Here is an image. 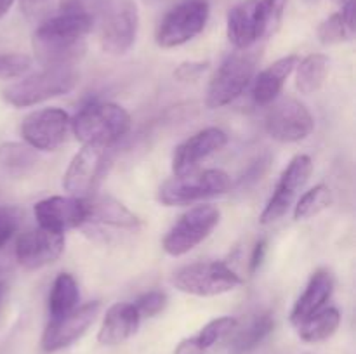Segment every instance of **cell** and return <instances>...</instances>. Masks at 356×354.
Returning a JSON list of instances; mask_svg holds the SVG:
<instances>
[{"mask_svg": "<svg viewBox=\"0 0 356 354\" xmlns=\"http://www.w3.org/2000/svg\"><path fill=\"white\" fill-rule=\"evenodd\" d=\"M96 19L82 14L59 12L35 30L33 51L45 68L73 66L86 54V37Z\"/></svg>", "mask_w": 356, "mask_h": 354, "instance_id": "obj_1", "label": "cell"}, {"mask_svg": "<svg viewBox=\"0 0 356 354\" xmlns=\"http://www.w3.org/2000/svg\"><path fill=\"white\" fill-rule=\"evenodd\" d=\"M131 128V115L115 103H90L72 120V130L83 144L110 148Z\"/></svg>", "mask_w": 356, "mask_h": 354, "instance_id": "obj_2", "label": "cell"}, {"mask_svg": "<svg viewBox=\"0 0 356 354\" xmlns=\"http://www.w3.org/2000/svg\"><path fill=\"white\" fill-rule=\"evenodd\" d=\"M79 83V73L73 66H52L33 73L2 90V97L14 108L35 106L38 103L65 96Z\"/></svg>", "mask_w": 356, "mask_h": 354, "instance_id": "obj_3", "label": "cell"}, {"mask_svg": "<svg viewBox=\"0 0 356 354\" xmlns=\"http://www.w3.org/2000/svg\"><path fill=\"white\" fill-rule=\"evenodd\" d=\"M256 65L257 54L249 52V49L229 54L209 83L207 99H205L207 106L216 110L242 96L243 90L252 82Z\"/></svg>", "mask_w": 356, "mask_h": 354, "instance_id": "obj_4", "label": "cell"}, {"mask_svg": "<svg viewBox=\"0 0 356 354\" xmlns=\"http://www.w3.org/2000/svg\"><path fill=\"white\" fill-rule=\"evenodd\" d=\"M101 49L110 56H124L134 45L139 12L134 0H106L101 10Z\"/></svg>", "mask_w": 356, "mask_h": 354, "instance_id": "obj_5", "label": "cell"}, {"mask_svg": "<svg viewBox=\"0 0 356 354\" xmlns=\"http://www.w3.org/2000/svg\"><path fill=\"white\" fill-rule=\"evenodd\" d=\"M232 179L219 169H209L198 174H186L167 180L159 189V201L165 207L188 205L205 198L219 196L229 191Z\"/></svg>", "mask_w": 356, "mask_h": 354, "instance_id": "obj_6", "label": "cell"}, {"mask_svg": "<svg viewBox=\"0 0 356 354\" xmlns=\"http://www.w3.org/2000/svg\"><path fill=\"white\" fill-rule=\"evenodd\" d=\"M172 283L177 290L198 297H214L242 285V278L225 262H195L176 271Z\"/></svg>", "mask_w": 356, "mask_h": 354, "instance_id": "obj_7", "label": "cell"}, {"mask_svg": "<svg viewBox=\"0 0 356 354\" xmlns=\"http://www.w3.org/2000/svg\"><path fill=\"white\" fill-rule=\"evenodd\" d=\"M207 0H183L169 10L156 28V44L162 49H174L193 40L204 31L209 21Z\"/></svg>", "mask_w": 356, "mask_h": 354, "instance_id": "obj_8", "label": "cell"}, {"mask_svg": "<svg viewBox=\"0 0 356 354\" xmlns=\"http://www.w3.org/2000/svg\"><path fill=\"white\" fill-rule=\"evenodd\" d=\"M219 214L214 205H198L190 208L179 217V221L169 229L163 238V250L172 257H181L200 245L218 226Z\"/></svg>", "mask_w": 356, "mask_h": 354, "instance_id": "obj_9", "label": "cell"}, {"mask_svg": "<svg viewBox=\"0 0 356 354\" xmlns=\"http://www.w3.org/2000/svg\"><path fill=\"white\" fill-rule=\"evenodd\" d=\"M108 165H110L108 148L83 144V148L73 156L66 169L65 177H63V187L73 198H80V200L90 198V194L103 179Z\"/></svg>", "mask_w": 356, "mask_h": 354, "instance_id": "obj_10", "label": "cell"}, {"mask_svg": "<svg viewBox=\"0 0 356 354\" xmlns=\"http://www.w3.org/2000/svg\"><path fill=\"white\" fill-rule=\"evenodd\" d=\"M72 120L59 108H44L28 115L21 124V135L28 146L40 151H56L68 137Z\"/></svg>", "mask_w": 356, "mask_h": 354, "instance_id": "obj_11", "label": "cell"}, {"mask_svg": "<svg viewBox=\"0 0 356 354\" xmlns=\"http://www.w3.org/2000/svg\"><path fill=\"white\" fill-rule=\"evenodd\" d=\"M313 172V162L308 155H298L291 160L282 174L270 201L261 214V224H271L284 217L291 205L294 203L299 191L308 183Z\"/></svg>", "mask_w": 356, "mask_h": 354, "instance_id": "obj_12", "label": "cell"}, {"mask_svg": "<svg viewBox=\"0 0 356 354\" xmlns=\"http://www.w3.org/2000/svg\"><path fill=\"white\" fill-rule=\"evenodd\" d=\"M315 128V120L308 108L296 99H282L266 117V132L280 142H299Z\"/></svg>", "mask_w": 356, "mask_h": 354, "instance_id": "obj_13", "label": "cell"}, {"mask_svg": "<svg viewBox=\"0 0 356 354\" xmlns=\"http://www.w3.org/2000/svg\"><path fill=\"white\" fill-rule=\"evenodd\" d=\"M99 311L101 302H89L82 307L73 309L70 314L51 319L42 335V349L47 353H56L70 347L90 328Z\"/></svg>", "mask_w": 356, "mask_h": 354, "instance_id": "obj_14", "label": "cell"}, {"mask_svg": "<svg viewBox=\"0 0 356 354\" xmlns=\"http://www.w3.org/2000/svg\"><path fill=\"white\" fill-rule=\"evenodd\" d=\"M65 250V236L44 228L28 229L16 242V259L24 269L35 271L52 264Z\"/></svg>", "mask_w": 356, "mask_h": 354, "instance_id": "obj_15", "label": "cell"}, {"mask_svg": "<svg viewBox=\"0 0 356 354\" xmlns=\"http://www.w3.org/2000/svg\"><path fill=\"white\" fill-rule=\"evenodd\" d=\"M33 214L40 228L59 235L87 222L86 201L73 196H51L37 201Z\"/></svg>", "mask_w": 356, "mask_h": 354, "instance_id": "obj_16", "label": "cell"}, {"mask_svg": "<svg viewBox=\"0 0 356 354\" xmlns=\"http://www.w3.org/2000/svg\"><path fill=\"white\" fill-rule=\"evenodd\" d=\"M226 142H228V135L218 127H209L197 132L176 148L172 155V172L176 176L191 174L202 160L209 158L216 151L225 148Z\"/></svg>", "mask_w": 356, "mask_h": 354, "instance_id": "obj_17", "label": "cell"}, {"mask_svg": "<svg viewBox=\"0 0 356 354\" xmlns=\"http://www.w3.org/2000/svg\"><path fill=\"white\" fill-rule=\"evenodd\" d=\"M141 316L138 314L136 307L127 302L113 304L106 311L103 323H101L97 342L103 346H118L125 340L131 339L139 328Z\"/></svg>", "mask_w": 356, "mask_h": 354, "instance_id": "obj_18", "label": "cell"}, {"mask_svg": "<svg viewBox=\"0 0 356 354\" xmlns=\"http://www.w3.org/2000/svg\"><path fill=\"white\" fill-rule=\"evenodd\" d=\"M226 33H228V40L238 51L250 49L257 40H261L257 0H245L229 10Z\"/></svg>", "mask_w": 356, "mask_h": 354, "instance_id": "obj_19", "label": "cell"}, {"mask_svg": "<svg viewBox=\"0 0 356 354\" xmlns=\"http://www.w3.org/2000/svg\"><path fill=\"white\" fill-rule=\"evenodd\" d=\"M334 292V276L325 269H320L309 278V283L301 297L296 301L291 312V323L298 326L306 318L313 316L323 309V305L329 302Z\"/></svg>", "mask_w": 356, "mask_h": 354, "instance_id": "obj_20", "label": "cell"}, {"mask_svg": "<svg viewBox=\"0 0 356 354\" xmlns=\"http://www.w3.org/2000/svg\"><path fill=\"white\" fill-rule=\"evenodd\" d=\"M299 61H301V59L296 54L285 56V58L278 59L273 65L268 66L266 69H263V71L256 76V80H254V101H256L257 104H261V106H268V104L273 103V101L280 96L285 82H287L289 76L292 75V71H294Z\"/></svg>", "mask_w": 356, "mask_h": 354, "instance_id": "obj_21", "label": "cell"}, {"mask_svg": "<svg viewBox=\"0 0 356 354\" xmlns=\"http://www.w3.org/2000/svg\"><path fill=\"white\" fill-rule=\"evenodd\" d=\"M87 221L99 222V224L113 226V228L136 231L141 228V221L136 214H132L124 203L115 200L113 196H92L86 198Z\"/></svg>", "mask_w": 356, "mask_h": 354, "instance_id": "obj_22", "label": "cell"}, {"mask_svg": "<svg viewBox=\"0 0 356 354\" xmlns=\"http://www.w3.org/2000/svg\"><path fill=\"white\" fill-rule=\"evenodd\" d=\"M356 31V3L355 0H348L343 3L339 12L332 14L322 21L316 30L318 40L323 45L341 44V42L351 40Z\"/></svg>", "mask_w": 356, "mask_h": 354, "instance_id": "obj_23", "label": "cell"}, {"mask_svg": "<svg viewBox=\"0 0 356 354\" xmlns=\"http://www.w3.org/2000/svg\"><path fill=\"white\" fill-rule=\"evenodd\" d=\"M37 167V153L33 148L21 142L0 144V176L21 179Z\"/></svg>", "mask_w": 356, "mask_h": 354, "instance_id": "obj_24", "label": "cell"}, {"mask_svg": "<svg viewBox=\"0 0 356 354\" xmlns=\"http://www.w3.org/2000/svg\"><path fill=\"white\" fill-rule=\"evenodd\" d=\"M275 328V316L271 311H261L247 321V325L236 333L232 347L236 354H245L256 349Z\"/></svg>", "mask_w": 356, "mask_h": 354, "instance_id": "obj_25", "label": "cell"}, {"mask_svg": "<svg viewBox=\"0 0 356 354\" xmlns=\"http://www.w3.org/2000/svg\"><path fill=\"white\" fill-rule=\"evenodd\" d=\"M339 325L341 312L336 307H325L306 318L302 323H299L298 333L305 342L316 344L330 339L337 332Z\"/></svg>", "mask_w": 356, "mask_h": 354, "instance_id": "obj_26", "label": "cell"}, {"mask_svg": "<svg viewBox=\"0 0 356 354\" xmlns=\"http://www.w3.org/2000/svg\"><path fill=\"white\" fill-rule=\"evenodd\" d=\"M80 301V290L75 278L68 273H61L54 280L49 295V314L51 319L70 314Z\"/></svg>", "mask_w": 356, "mask_h": 354, "instance_id": "obj_27", "label": "cell"}, {"mask_svg": "<svg viewBox=\"0 0 356 354\" xmlns=\"http://www.w3.org/2000/svg\"><path fill=\"white\" fill-rule=\"evenodd\" d=\"M330 59L325 54H309L298 62L296 87L301 94H313L323 85L329 75Z\"/></svg>", "mask_w": 356, "mask_h": 354, "instance_id": "obj_28", "label": "cell"}, {"mask_svg": "<svg viewBox=\"0 0 356 354\" xmlns=\"http://www.w3.org/2000/svg\"><path fill=\"white\" fill-rule=\"evenodd\" d=\"M330 203H332L330 187L325 186V184H318V186L312 187L299 198L298 205L294 208V219L296 221H306V219L315 217L320 212L329 208Z\"/></svg>", "mask_w": 356, "mask_h": 354, "instance_id": "obj_29", "label": "cell"}, {"mask_svg": "<svg viewBox=\"0 0 356 354\" xmlns=\"http://www.w3.org/2000/svg\"><path fill=\"white\" fill-rule=\"evenodd\" d=\"M287 0H257V17H259L261 38L277 33L284 19Z\"/></svg>", "mask_w": 356, "mask_h": 354, "instance_id": "obj_30", "label": "cell"}, {"mask_svg": "<svg viewBox=\"0 0 356 354\" xmlns=\"http://www.w3.org/2000/svg\"><path fill=\"white\" fill-rule=\"evenodd\" d=\"M238 321L232 316H222V318H216L212 321H209L204 328L198 332V335H195V340H197L198 347L202 351H207L211 349L212 346L222 340L225 337H228L233 330L236 328Z\"/></svg>", "mask_w": 356, "mask_h": 354, "instance_id": "obj_31", "label": "cell"}, {"mask_svg": "<svg viewBox=\"0 0 356 354\" xmlns=\"http://www.w3.org/2000/svg\"><path fill=\"white\" fill-rule=\"evenodd\" d=\"M132 305L141 318H153L165 309L167 295L160 290L146 292V294L139 295Z\"/></svg>", "mask_w": 356, "mask_h": 354, "instance_id": "obj_32", "label": "cell"}, {"mask_svg": "<svg viewBox=\"0 0 356 354\" xmlns=\"http://www.w3.org/2000/svg\"><path fill=\"white\" fill-rule=\"evenodd\" d=\"M31 68V58L26 54H0V80L16 78Z\"/></svg>", "mask_w": 356, "mask_h": 354, "instance_id": "obj_33", "label": "cell"}, {"mask_svg": "<svg viewBox=\"0 0 356 354\" xmlns=\"http://www.w3.org/2000/svg\"><path fill=\"white\" fill-rule=\"evenodd\" d=\"M104 3L106 0H61L59 12L82 14V16H89L92 19H99Z\"/></svg>", "mask_w": 356, "mask_h": 354, "instance_id": "obj_34", "label": "cell"}, {"mask_svg": "<svg viewBox=\"0 0 356 354\" xmlns=\"http://www.w3.org/2000/svg\"><path fill=\"white\" fill-rule=\"evenodd\" d=\"M21 222V210L17 207H0V248L13 238Z\"/></svg>", "mask_w": 356, "mask_h": 354, "instance_id": "obj_35", "label": "cell"}, {"mask_svg": "<svg viewBox=\"0 0 356 354\" xmlns=\"http://www.w3.org/2000/svg\"><path fill=\"white\" fill-rule=\"evenodd\" d=\"M270 163H271V156L270 155H261L249 169L245 170L242 177H240V186L242 187H249L252 184H256L257 180L263 179L264 174L268 172L270 169Z\"/></svg>", "mask_w": 356, "mask_h": 354, "instance_id": "obj_36", "label": "cell"}, {"mask_svg": "<svg viewBox=\"0 0 356 354\" xmlns=\"http://www.w3.org/2000/svg\"><path fill=\"white\" fill-rule=\"evenodd\" d=\"M209 68L207 61H188L181 62L176 69H174V76H176L179 82H193L198 80Z\"/></svg>", "mask_w": 356, "mask_h": 354, "instance_id": "obj_37", "label": "cell"}, {"mask_svg": "<svg viewBox=\"0 0 356 354\" xmlns=\"http://www.w3.org/2000/svg\"><path fill=\"white\" fill-rule=\"evenodd\" d=\"M264 253H266V239H261V242L256 243V246H254L252 250V255H250V262H249L250 274H254L257 269H259V266L264 260Z\"/></svg>", "mask_w": 356, "mask_h": 354, "instance_id": "obj_38", "label": "cell"}, {"mask_svg": "<svg viewBox=\"0 0 356 354\" xmlns=\"http://www.w3.org/2000/svg\"><path fill=\"white\" fill-rule=\"evenodd\" d=\"M202 353H204V351L198 347L195 337H191V339H184L183 342H179V346L176 347V351H174V354H202Z\"/></svg>", "mask_w": 356, "mask_h": 354, "instance_id": "obj_39", "label": "cell"}, {"mask_svg": "<svg viewBox=\"0 0 356 354\" xmlns=\"http://www.w3.org/2000/svg\"><path fill=\"white\" fill-rule=\"evenodd\" d=\"M13 3H14V0H0V19H2L7 12H9L10 7H13Z\"/></svg>", "mask_w": 356, "mask_h": 354, "instance_id": "obj_40", "label": "cell"}, {"mask_svg": "<svg viewBox=\"0 0 356 354\" xmlns=\"http://www.w3.org/2000/svg\"><path fill=\"white\" fill-rule=\"evenodd\" d=\"M6 297H7V285H6V281H0V311H2Z\"/></svg>", "mask_w": 356, "mask_h": 354, "instance_id": "obj_41", "label": "cell"}, {"mask_svg": "<svg viewBox=\"0 0 356 354\" xmlns=\"http://www.w3.org/2000/svg\"><path fill=\"white\" fill-rule=\"evenodd\" d=\"M336 2H339L341 6H343V3H344V2H348V0H336Z\"/></svg>", "mask_w": 356, "mask_h": 354, "instance_id": "obj_42", "label": "cell"}, {"mask_svg": "<svg viewBox=\"0 0 356 354\" xmlns=\"http://www.w3.org/2000/svg\"><path fill=\"white\" fill-rule=\"evenodd\" d=\"M24 2H37V0H24Z\"/></svg>", "mask_w": 356, "mask_h": 354, "instance_id": "obj_43", "label": "cell"}, {"mask_svg": "<svg viewBox=\"0 0 356 354\" xmlns=\"http://www.w3.org/2000/svg\"><path fill=\"white\" fill-rule=\"evenodd\" d=\"M202 354H205V353H202Z\"/></svg>", "mask_w": 356, "mask_h": 354, "instance_id": "obj_44", "label": "cell"}]
</instances>
